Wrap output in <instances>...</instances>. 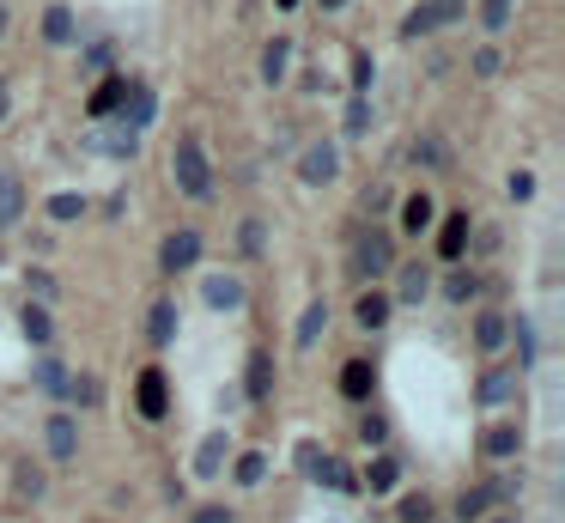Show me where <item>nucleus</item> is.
<instances>
[{
  "label": "nucleus",
  "mask_w": 565,
  "mask_h": 523,
  "mask_svg": "<svg viewBox=\"0 0 565 523\" xmlns=\"http://www.w3.org/2000/svg\"><path fill=\"white\" fill-rule=\"evenodd\" d=\"M268 475V457L262 451H250V457H237V487H256Z\"/></svg>",
  "instance_id": "obj_26"
},
{
  "label": "nucleus",
  "mask_w": 565,
  "mask_h": 523,
  "mask_svg": "<svg viewBox=\"0 0 565 523\" xmlns=\"http://www.w3.org/2000/svg\"><path fill=\"white\" fill-rule=\"evenodd\" d=\"M480 451H487V457H511V451H523V432L517 426H487V432H480Z\"/></svg>",
  "instance_id": "obj_14"
},
{
  "label": "nucleus",
  "mask_w": 565,
  "mask_h": 523,
  "mask_svg": "<svg viewBox=\"0 0 565 523\" xmlns=\"http://www.w3.org/2000/svg\"><path fill=\"white\" fill-rule=\"evenodd\" d=\"M329 329V305H310L304 311V323H298V347H316V335Z\"/></svg>",
  "instance_id": "obj_23"
},
{
  "label": "nucleus",
  "mask_w": 565,
  "mask_h": 523,
  "mask_svg": "<svg viewBox=\"0 0 565 523\" xmlns=\"http://www.w3.org/2000/svg\"><path fill=\"white\" fill-rule=\"evenodd\" d=\"M79 207H86L79 195H55V201H49V213H55V219H79Z\"/></svg>",
  "instance_id": "obj_34"
},
{
  "label": "nucleus",
  "mask_w": 565,
  "mask_h": 523,
  "mask_svg": "<svg viewBox=\"0 0 565 523\" xmlns=\"http://www.w3.org/2000/svg\"><path fill=\"white\" fill-rule=\"evenodd\" d=\"M146 335H152V347H171V335H177V305L171 298H158V305L146 311Z\"/></svg>",
  "instance_id": "obj_7"
},
{
  "label": "nucleus",
  "mask_w": 565,
  "mask_h": 523,
  "mask_svg": "<svg viewBox=\"0 0 565 523\" xmlns=\"http://www.w3.org/2000/svg\"><path fill=\"white\" fill-rule=\"evenodd\" d=\"M432 13H438V25H450V19H462V0H432Z\"/></svg>",
  "instance_id": "obj_41"
},
{
  "label": "nucleus",
  "mask_w": 565,
  "mask_h": 523,
  "mask_svg": "<svg viewBox=\"0 0 565 523\" xmlns=\"http://www.w3.org/2000/svg\"><path fill=\"white\" fill-rule=\"evenodd\" d=\"M474 292H480V280H474L468 268H450V274H444V298H450V305H468Z\"/></svg>",
  "instance_id": "obj_19"
},
{
  "label": "nucleus",
  "mask_w": 565,
  "mask_h": 523,
  "mask_svg": "<svg viewBox=\"0 0 565 523\" xmlns=\"http://www.w3.org/2000/svg\"><path fill=\"white\" fill-rule=\"evenodd\" d=\"M517 384H523V371H487V378H480V402H487V408H499V402H511L517 396Z\"/></svg>",
  "instance_id": "obj_5"
},
{
  "label": "nucleus",
  "mask_w": 565,
  "mask_h": 523,
  "mask_svg": "<svg viewBox=\"0 0 565 523\" xmlns=\"http://www.w3.org/2000/svg\"><path fill=\"white\" fill-rule=\"evenodd\" d=\"M13 219H19V183L0 177V226H13Z\"/></svg>",
  "instance_id": "obj_28"
},
{
  "label": "nucleus",
  "mask_w": 565,
  "mask_h": 523,
  "mask_svg": "<svg viewBox=\"0 0 565 523\" xmlns=\"http://www.w3.org/2000/svg\"><path fill=\"white\" fill-rule=\"evenodd\" d=\"M365 110H371V104H365V92H359V98H353V104H347V128H353V134H359V128H365Z\"/></svg>",
  "instance_id": "obj_39"
},
{
  "label": "nucleus",
  "mask_w": 565,
  "mask_h": 523,
  "mask_svg": "<svg viewBox=\"0 0 565 523\" xmlns=\"http://www.w3.org/2000/svg\"><path fill=\"white\" fill-rule=\"evenodd\" d=\"M171 171H177V189H183L189 201H201V195L213 189V171H207V153H201V146H195V140H183V146H177V159H171Z\"/></svg>",
  "instance_id": "obj_1"
},
{
  "label": "nucleus",
  "mask_w": 565,
  "mask_h": 523,
  "mask_svg": "<svg viewBox=\"0 0 565 523\" xmlns=\"http://www.w3.org/2000/svg\"><path fill=\"white\" fill-rule=\"evenodd\" d=\"M0 122H7V80H0Z\"/></svg>",
  "instance_id": "obj_46"
},
{
  "label": "nucleus",
  "mask_w": 565,
  "mask_h": 523,
  "mask_svg": "<svg viewBox=\"0 0 565 523\" xmlns=\"http://www.w3.org/2000/svg\"><path fill=\"white\" fill-rule=\"evenodd\" d=\"M122 92H128V80H104V86L92 92L86 116H98V122H104V116H116V110H122Z\"/></svg>",
  "instance_id": "obj_17"
},
{
  "label": "nucleus",
  "mask_w": 565,
  "mask_h": 523,
  "mask_svg": "<svg viewBox=\"0 0 565 523\" xmlns=\"http://www.w3.org/2000/svg\"><path fill=\"white\" fill-rule=\"evenodd\" d=\"M25 286H31L37 298H55V280H49V274H25Z\"/></svg>",
  "instance_id": "obj_45"
},
{
  "label": "nucleus",
  "mask_w": 565,
  "mask_h": 523,
  "mask_svg": "<svg viewBox=\"0 0 565 523\" xmlns=\"http://www.w3.org/2000/svg\"><path fill=\"white\" fill-rule=\"evenodd\" d=\"M244 390H250V402H268V396H274V353H250Z\"/></svg>",
  "instance_id": "obj_8"
},
{
  "label": "nucleus",
  "mask_w": 565,
  "mask_h": 523,
  "mask_svg": "<svg viewBox=\"0 0 565 523\" xmlns=\"http://www.w3.org/2000/svg\"><path fill=\"white\" fill-rule=\"evenodd\" d=\"M19 323H25V335H31L37 347L55 335V323H49V311H43V305H25V317H19Z\"/></svg>",
  "instance_id": "obj_24"
},
{
  "label": "nucleus",
  "mask_w": 565,
  "mask_h": 523,
  "mask_svg": "<svg viewBox=\"0 0 565 523\" xmlns=\"http://www.w3.org/2000/svg\"><path fill=\"white\" fill-rule=\"evenodd\" d=\"M73 451H79V432H73V420H67V414H55V420H49V457H55V463H67Z\"/></svg>",
  "instance_id": "obj_13"
},
{
  "label": "nucleus",
  "mask_w": 565,
  "mask_h": 523,
  "mask_svg": "<svg viewBox=\"0 0 565 523\" xmlns=\"http://www.w3.org/2000/svg\"><path fill=\"white\" fill-rule=\"evenodd\" d=\"M219 451H231V444H225V438L213 432V438L201 444V463H195V469H201V475H219Z\"/></svg>",
  "instance_id": "obj_30"
},
{
  "label": "nucleus",
  "mask_w": 565,
  "mask_h": 523,
  "mask_svg": "<svg viewBox=\"0 0 565 523\" xmlns=\"http://www.w3.org/2000/svg\"><path fill=\"white\" fill-rule=\"evenodd\" d=\"M487 499H493V493H462V499H456V517H462V523H480V517H487Z\"/></svg>",
  "instance_id": "obj_29"
},
{
  "label": "nucleus",
  "mask_w": 565,
  "mask_h": 523,
  "mask_svg": "<svg viewBox=\"0 0 565 523\" xmlns=\"http://www.w3.org/2000/svg\"><path fill=\"white\" fill-rule=\"evenodd\" d=\"M73 402L92 408V402H98V378H73Z\"/></svg>",
  "instance_id": "obj_36"
},
{
  "label": "nucleus",
  "mask_w": 565,
  "mask_h": 523,
  "mask_svg": "<svg viewBox=\"0 0 565 523\" xmlns=\"http://www.w3.org/2000/svg\"><path fill=\"white\" fill-rule=\"evenodd\" d=\"M43 37H49V43H73V13H67V7H49V13H43Z\"/></svg>",
  "instance_id": "obj_20"
},
{
  "label": "nucleus",
  "mask_w": 565,
  "mask_h": 523,
  "mask_svg": "<svg viewBox=\"0 0 565 523\" xmlns=\"http://www.w3.org/2000/svg\"><path fill=\"white\" fill-rule=\"evenodd\" d=\"M122 104H128V110H122V116H128V128H152L158 104H152V92H146V86H128V92H122Z\"/></svg>",
  "instance_id": "obj_12"
},
{
  "label": "nucleus",
  "mask_w": 565,
  "mask_h": 523,
  "mask_svg": "<svg viewBox=\"0 0 565 523\" xmlns=\"http://www.w3.org/2000/svg\"><path fill=\"white\" fill-rule=\"evenodd\" d=\"M462 250H468V219L456 213V219H444V232H438V256L444 262H462Z\"/></svg>",
  "instance_id": "obj_15"
},
{
  "label": "nucleus",
  "mask_w": 565,
  "mask_h": 523,
  "mask_svg": "<svg viewBox=\"0 0 565 523\" xmlns=\"http://www.w3.org/2000/svg\"><path fill=\"white\" fill-rule=\"evenodd\" d=\"M395 475H401V469H395V457H377L365 481H371V493H389V487H395Z\"/></svg>",
  "instance_id": "obj_27"
},
{
  "label": "nucleus",
  "mask_w": 565,
  "mask_h": 523,
  "mask_svg": "<svg viewBox=\"0 0 565 523\" xmlns=\"http://www.w3.org/2000/svg\"><path fill=\"white\" fill-rule=\"evenodd\" d=\"M134 408L146 420H165L171 414V390H165V371H140V384H134Z\"/></svg>",
  "instance_id": "obj_2"
},
{
  "label": "nucleus",
  "mask_w": 565,
  "mask_h": 523,
  "mask_svg": "<svg viewBox=\"0 0 565 523\" xmlns=\"http://www.w3.org/2000/svg\"><path fill=\"white\" fill-rule=\"evenodd\" d=\"M37 384H43V390H61V365H55V359L37 365Z\"/></svg>",
  "instance_id": "obj_38"
},
{
  "label": "nucleus",
  "mask_w": 565,
  "mask_h": 523,
  "mask_svg": "<svg viewBox=\"0 0 565 523\" xmlns=\"http://www.w3.org/2000/svg\"><path fill=\"white\" fill-rule=\"evenodd\" d=\"M401 523H432V499H426V493L401 499Z\"/></svg>",
  "instance_id": "obj_31"
},
{
  "label": "nucleus",
  "mask_w": 565,
  "mask_h": 523,
  "mask_svg": "<svg viewBox=\"0 0 565 523\" xmlns=\"http://www.w3.org/2000/svg\"><path fill=\"white\" fill-rule=\"evenodd\" d=\"M322 7H329V13H335V7H347V0H322Z\"/></svg>",
  "instance_id": "obj_47"
},
{
  "label": "nucleus",
  "mask_w": 565,
  "mask_h": 523,
  "mask_svg": "<svg viewBox=\"0 0 565 523\" xmlns=\"http://www.w3.org/2000/svg\"><path fill=\"white\" fill-rule=\"evenodd\" d=\"M432 219H438V201L432 195H408V201H401V226H408L414 238L432 232Z\"/></svg>",
  "instance_id": "obj_9"
},
{
  "label": "nucleus",
  "mask_w": 565,
  "mask_h": 523,
  "mask_svg": "<svg viewBox=\"0 0 565 523\" xmlns=\"http://www.w3.org/2000/svg\"><path fill=\"white\" fill-rule=\"evenodd\" d=\"M0 31H7V13H0Z\"/></svg>",
  "instance_id": "obj_49"
},
{
  "label": "nucleus",
  "mask_w": 565,
  "mask_h": 523,
  "mask_svg": "<svg viewBox=\"0 0 565 523\" xmlns=\"http://www.w3.org/2000/svg\"><path fill=\"white\" fill-rule=\"evenodd\" d=\"M244 256H262V226H256V219L244 226Z\"/></svg>",
  "instance_id": "obj_43"
},
{
  "label": "nucleus",
  "mask_w": 565,
  "mask_h": 523,
  "mask_svg": "<svg viewBox=\"0 0 565 523\" xmlns=\"http://www.w3.org/2000/svg\"><path fill=\"white\" fill-rule=\"evenodd\" d=\"M286 61H292V43H286V37H274V43L262 49V80H268V86H280V80H286Z\"/></svg>",
  "instance_id": "obj_18"
},
{
  "label": "nucleus",
  "mask_w": 565,
  "mask_h": 523,
  "mask_svg": "<svg viewBox=\"0 0 565 523\" xmlns=\"http://www.w3.org/2000/svg\"><path fill=\"white\" fill-rule=\"evenodd\" d=\"M426 286H432V280H426V268L414 262L408 274H401V305H420V298H426Z\"/></svg>",
  "instance_id": "obj_25"
},
{
  "label": "nucleus",
  "mask_w": 565,
  "mask_h": 523,
  "mask_svg": "<svg viewBox=\"0 0 565 523\" xmlns=\"http://www.w3.org/2000/svg\"><path fill=\"white\" fill-rule=\"evenodd\" d=\"M389 262H395L389 232H365V238H359V250H353V274H383Z\"/></svg>",
  "instance_id": "obj_3"
},
{
  "label": "nucleus",
  "mask_w": 565,
  "mask_h": 523,
  "mask_svg": "<svg viewBox=\"0 0 565 523\" xmlns=\"http://www.w3.org/2000/svg\"><path fill=\"white\" fill-rule=\"evenodd\" d=\"M201 298H207L213 311H237V305H244V286H237L231 274H213V280L201 286Z\"/></svg>",
  "instance_id": "obj_10"
},
{
  "label": "nucleus",
  "mask_w": 565,
  "mask_h": 523,
  "mask_svg": "<svg viewBox=\"0 0 565 523\" xmlns=\"http://www.w3.org/2000/svg\"><path fill=\"white\" fill-rule=\"evenodd\" d=\"M359 432H365V444H383V438H389V426H383L377 414H365V426H359Z\"/></svg>",
  "instance_id": "obj_40"
},
{
  "label": "nucleus",
  "mask_w": 565,
  "mask_h": 523,
  "mask_svg": "<svg viewBox=\"0 0 565 523\" xmlns=\"http://www.w3.org/2000/svg\"><path fill=\"white\" fill-rule=\"evenodd\" d=\"M189 523H231V505H201Z\"/></svg>",
  "instance_id": "obj_37"
},
{
  "label": "nucleus",
  "mask_w": 565,
  "mask_h": 523,
  "mask_svg": "<svg viewBox=\"0 0 565 523\" xmlns=\"http://www.w3.org/2000/svg\"><path fill=\"white\" fill-rule=\"evenodd\" d=\"M341 390H347L353 402H365V396L377 390V371H371V359H353V365L341 371Z\"/></svg>",
  "instance_id": "obj_11"
},
{
  "label": "nucleus",
  "mask_w": 565,
  "mask_h": 523,
  "mask_svg": "<svg viewBox=\"0 0 565 523\" xmlns=\"http://www.w3.org/2000/svg\"><path fill=\"white\" fill-rule=\"evenodd\" d=\"M511 13H517V0H480V25H487V31H505Z\"/></svg>",
  "instance_id": "obj_22"
},
{
  "label": "nucleus",
  "mask_w": 565,
  "mask_h": 523,
  "mask_svg": "<svg viewBox=\"0 0 565 523\" xmlns=\"http://www.w3.org/2000/svg\"><path fill=\"white\" fill-rule=\"evenodd\" d=\"M511 195H517V201H529V195H535V177H529V171H517V177H511Z\"/></svg>",
  "instance_id": "obj_44"
},
{
  "label": "nucleus",
  "mask_w": 565,
  "mask_h": 523,
  "mask_svg": "<svg viewBox=\"0 0 565 523\" xmlns=\"http://www.w3.org/2000/svg\"><path fill=\"white\" fill-rule=\"evenodd\" d=\"M353 86H359V92L371 86V55H353Z\"/></svg>",
  "instance_id": "obj_42"
},
{
  "label": "nucleus",
  "mask_w": 565,
  "mask_h": 523,
  "mask_svg": "<svg viewBox=\"0 0 565 523\" xmlns=\"http://www.w3.org/2000/svg\"><path fill=\"white\" fill-rule=\"evenodd\" d=\"M474 341L487 347V353H499V347H505V317H493V311H487V317L474 323Z\"/></svg>",
  "instance_id": "obj_21"
},
{
  "label": "nucleus",
  "mask_w": 565,
  "mask_h": 523,
  "mask_svg": "<svg viewBox=\"0 0 565 523\" xmlns=\"http://www.w3.org/2000/svg\"><path fill=\"white\" fill-rule=\"evenodd\" d=\"M19 493H25V499H37V493H43V475H37L31 463H19Z\"/></svg>",
  "instance_id": "obj_35"
},
{
  "label": "nucleus",
  "mask_w": 565,
  "mask_h": 523,
  "mask_svg": "<svg viewBox=\"0 0 565 523\" xmlns=\"http://www.w3.org/2000/svg\"><path fill=\"white\" fill-rule=\"evenodd\" d=\"M493 523H517V517H493Z\"/></svg>",
  "instance_id": "obj_48"
},
{
  "label": "nucleus",
  "mask_w": 565,
  "mask_h": 523,
  "mask_svg": "<svg viewBox=\"0 0 565 523\" xmlns=\"http://www.w3.org/2000/svg\"><path fill=\"white\" fill-rule=\"evenodd\" d=\"M499 67H505V55H499V49H480V55H474V73H480V80H493Z\"/></svg>",
  "instance_id": "obj_33"
},
{
  "label": "nucleus",
  "mask_w": 565,
  "mask_h": 523,
  "mask_svg": "<svg viewBox=\"0 0 565 523\" xmlns=\"http://www.w3.org/2000/svg\"><path fill=\"white\" fill-rule=\"evenodd\" d=\"M389 311H395V298H383V292H365L353 317H359V329H383V323H389Z\"/></svg>",
  "instance_id": "obj_16"
},
{
  "label": "nucleus",
  "mask_w": 565,
  "mask_h": 523,
  "mask_svg": "<svg viewBox=\"0 0 565 523\" xmlns=\"http://www.w3.org/2000/svg\"><path fill=\"white\" fill-rule=\"evenodd\" d=\"M432 25H438V13H432V7H414V19L401 25V37H426Z\"/></svg>",
  "instance_id": "obj_32"
},
{
  "label": "nucleus",
  "mask_w": 565,
  "mask_h": 523,
  "mask_svg": "<svg viewBox=\"0 0 565 523\" xmlns=\"http://www.w3.org/2000/svg\"><path fill=\"white\" fill-rule=\"evenodd\" d=\"M195 256H201V238H195V232H171L165 250H158V262H165L171 274H177V268H195Z\"/></svg>",
  "instance_id": "obj_4"
},
{
  "label": "nucleus",
  "mask_w": 565,
  "mask_h": 523,
  "mask_svg": "<svg viewBox=\"0 0 565 523\" xmlns=\"http://www.w3.org/2000/svg\"><path fill=\"white\" fill-rule=\"evenodd\" d=\"M280 7H298V0H280Z\"/></svg>",
  "instance_id": "obj_50"
},
{
  "label": "nucleus",
  "mask_w": 565,
  "mask_h": 523,
  "mask_svg": "<svg viewBox=\"0 0 565 523\" xmlns=\"http://www.w3.org/2000/svg\"><path fill=\"white\" fill-rule=\"evenodd\" d=\"M335 171H341L335 146H310V153H304V165H298V177H304V183H329Z\"/></svg>",
  "instance_id": "obj_6"
}]
</instances>
